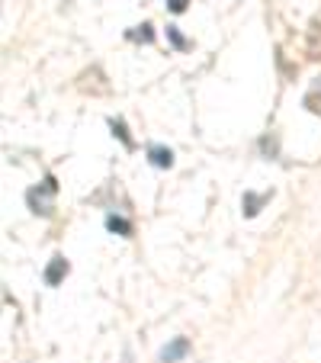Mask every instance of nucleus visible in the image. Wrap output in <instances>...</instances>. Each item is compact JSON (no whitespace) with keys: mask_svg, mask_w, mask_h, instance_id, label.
<instances>
[{"mask_svg":"<svg viewBox=\"0 0 321 363\" xmlns=\"http://www.w3.org/2000/svg\"><path fill=\"white\" fill-rule=\"evenodd\" d=\"M113 129H116V132H119V138H123V142H125V145H132V138H129V135H125V125H123V123H116V119H113Z\"/></svg>","mask_w":321,"mask_h":363,"instance_id":"nucleus-6","label":"nucleus"},{"mask_svg":"<svg viewBox=\"0 0 321 363\" xmlns=\"http://www.w3.org/2000/svg\"><path fill=\"white\" fill-rule=\"evenodd\" d=\"M186 354H190V341H186V337H177L174 344H167V347L161 350V363H177V360H184Z\"/></svg>","mask_w":321,"mask_h":363,"instance_id":"nucleus-2","label":"nucleus"},{"mask_svg":"<svg viewBox=\"0 0 321 363\" xmlns=\"http://www.w3.org/2000/svg\"><path fill=\"white\" fill-rule=\"evenodd\" d=\"M123 363H129V354H125V360H123Z\"/></svg>","mask_w":321,"mask_h":363,"instance_id":"nucleus-9","label":"nucleus"},{"mask_svg":"<svg viewBox=\"0 0 321 363\" xmlns=\"http://www.w3.org/2000/svg\"><path fill=\"white\" fill-rule=\"evenodd\" d=\"M106 225L113 228V232H123V235H129L132 232V225L125 219H116V216H110V222H106Z\"/></svg>","mask_w":321,"mask_h":363,"instance_id":"nucleus-5","label":"nucleus"},{"mask_svg":"<svg viewBox=\"0 0 321 363\" xmlns=\"http://www.w3.org/2000/svg\"><path fill=\"white\" fill-rule=\"evenodd\" d=\"M148 155H151V164H154V167H171L174 164L171 148H157V145H151Z\"/></svg>","mask_w":321,"mask_h":363,"instance_id":"nucleus-4","label":"nucleus"},{"mask_svg":"<svg viewBox=\"0 0 321 363\" xmlns=\"http://www.w3.org/2000/svg\"><path fill=\"white\" fill-rule=\"evenodd\" d=\"M138 39H142V42H151V26H142V33H138Z\"/></svg>","mask_w":321,"mask_h":363,"instance_id":"nucleus-8","label":"nucleus"},{"mask_svg":"<svg viewBox=\"0 0 321 363\" xmlns=\"http://www.w3.org/2000/svg\"><path fill=\"white\" fill-rule=\"evenodd\" d=\"M68 274V264H64V257H52V264H48V270H45V283L48 286H55L62 277Z\"/></svg>","mask_w":321,"mask_h":363,"instance_id":"nucleus-3","label":"nucleus"},{"mask_svg":"<svg viewBox=\"0 0 321 363\" xmlns=\"http://www.w3.org/2000/svg\"><path fill=\"white\" fill-rule=\"evenodd\" d=\"M167 7H171V10H174V13H180V10H184V7H186V0H171V4H167Z\"/></svg>","mask_w":321,"mask_h":363,"instance_id":"nucleus-7","label":"nucleus"},{"mask_svg":"<svg viewBox=\"0 0 321 363\" xmlns=\"http://www.w3.org/2000/svg\"><path fill=\"white\" fill-rule=\"evenodd\" d=\"M52 196H55V180L48 177L42 190H29V206H33L35 213L48 216V213H52Z\"/></svg>","mask_w":321,"mask_h":363,"instance_id":"nucleus-1","label":"nucleus"}]
</instances>
